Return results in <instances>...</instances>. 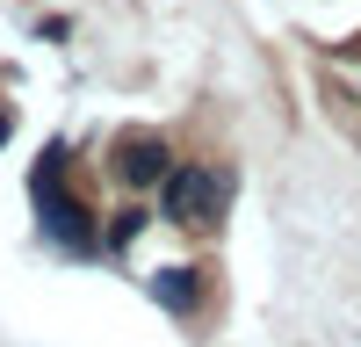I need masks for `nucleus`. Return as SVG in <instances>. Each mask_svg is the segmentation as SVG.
<instances>
[{
	"label": "nucleus",
	"mask_w": 361,
	"mask_h": 347,
	"mask_svg": "<svg viewBox=\"0 0 361 347\" xmlns=\"http://www.w3.org/2000/svg\"><path fill=\"white\" fill-rule=\"evenodd\" d=\"M195 289H202V282H195L188 268H166V275H152V297H159L166 311H188V304H195Z\"/></svg>",
	"instance_id": "obj_4"
},
{
	"label": "nucleus",
	"mask_w": 361,
	"mask_h": 347,
	"mask_svg": "<svg viewBox=\"0 0 361 347\" xmlns=\"http://www.w3.org/2000/svg\"><path fill=\"white\" fill-rule=\"evenodd\" d=\"M29 188H37V210H44V231H58V239H66V246H87V231H94V217H87L80 202L66 195V181H58V159H44V166H37V181H29Z\"/></svg>",
	"instance_id": "obj_2"
},
{
	"label": "nucleus",
	"mask_w": 361,
	"mask_h": 347,
	"mask_svg": "<svg viewBox=\"0 0 361 347\" xmlns=\"http://www.w3.org/2000/svg\"><path fill=\"white\" fill-rule=\"evenodd\" d=\"M166 217L180 224V231H217V217H224V174H209V166H180V174H166Z\"/></svg>",
	"instance_id": "obj_1"
},
{
	"label": "nucleus",
	"mask_w": 361,
	"mask_h": 347,
	"mask_svg": "<svg viewBox=\"0 0 361 347\" xmlns=\"http://www.w3.org/2000/svg\"><path fill=\"white\" fill-rule=\"evenodd\" d=\"M8 130H15V123H8V109H0V145H8Z\"/></svg>",
	"instance_id": "obj_5"
},
{
	"label": "nucleus",
	"mask_w": 361,
	"mask_h": 347,
	"mask_svg": "<svg viewBox=\"0 0 361 347\" xmlns=\"http://www.w3.org/2000/svg\"><path fill=\"white\" fill-rule=\"evenodd\" d=\"M109 174L123 188H159L166 181V145L152 130H130V138H116V152H109Z\"/></svg>",
	"instance_id": "obj_3"
}]
</instances>
